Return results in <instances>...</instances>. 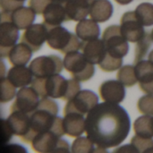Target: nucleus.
Returning <instances> with one entry per match:
<instances>
[{
	"mask_svg": "<svg viewBox=\"0 0 153 153\" xmlns=\"http://www.w3.org/2000/svg\"><path fill=\"white\" fill-rule=\"evenodd\" d=\"M53 2H56V3H60V4H64V3H66L68 0H52Z\"/></svg>",
	"mask_w": 153,
	"mask_h": 153,
	"instance_id": "de8ad7c7",
	"label": "nucleus"
},
{
	"mask_svg": "<svg viewBox=\"0 0 153 153\" xmlns=\"http://www.w3.org/2000/svg\"><path fill=\"white\" fill-rule=\"evenodd\" d=\"M143 153H153V147L150 148V149H148V150H146V151H145Z\"/></svg>",
	"mask_w": 153,
	"mask_h": 153,
	"instance_id": "09e8293b",
	"label": "nucleus"
},
{
	"mask_svg": "<svg viewBox=\"0 0 153 153\" xmlns=\"http://www.w3.org/2000/svg\"><path fill=\"white\" fill-rule=\"evenodd\" d=\"M39 96L31 87L21 88L15 96V100L11 106V112L20 111L26 114H31L38 107Z\"/></svg>",
	"mask_w": 153,
	"mask_h": 153,
	"instance_id": "9d476101",
	"label": "nucleus"
},
{
	"mask_svg": "<svg viewBox=\"0 0 153 153\" xmlns=\"http://www.w3.org/2000/svg\"><path fill=\"white\" fill-rule=\"evenodd\" d=\"M100 98L108 103L119 104L125 100L126 90L125 85L122 84L119 81L108 80L101 83L100 86Z\"/></svg>",
	"mask_w": 153,
	"mask_h": 153,
	"instance_id": "f8f14e48",
	"label": "nucleus"
},
{
	"mask_svg": "<svg viewBox=\"0 0 153 153\" xmlns=\"http://www.w3.org/2000/svg\"><path fill=\"white\" fill-rule=\"evenodd\" d=\"M98 102L99 98L92 91H80L72 100H68L64 108V114L79 113L84 116L99 104Z\"/></svg>",
	"mask_w": 153,
	"mask_h": 153,
	"instance_id": "6e6552de",
	"label": "nucleus"
},
{
	"mask_svg": "<svg viewBox=\"0 0 153 153\" xmlns=\"http://www.w3.org/2000/svg\"><path fill=\"white\" fill-rule=\"evenodd\" d=\"M135 13L143 26L153 25V4L151 3H142L136 9Z\"/></svg>",
	"mask_w": 153,
	"mask_h": 153,
	"instance_id": "cd10ccee",
	"label": "nucleus"
},
{
	"mask_svg": "<svg viewBox=\"0 0 153 153\" xmlns=\"http://www.w3.org/2000/svg\"><path fill=\"white\" fill-rule=\"evenodd\" d=\"M47 43L49 48L59 50L64 54L78 51L82 46L77 35L71 33L67 29L60 25L48 27Z\"/></svg>",
	"mask_w": 153,
	"mask_h": 153,
	"instance_id": "7ed1b4c3",
	"label": "nucleus"
},
{
	"mask_svg": "<svg viewBox=\"0 0 153 153\" xmlns=\"http://www.w3.org/2000/svg\"><path fill=\"white\" fill-rule=\"evenodd\" d=\"M102 41L106 51L115 57L123 58L128 53V41L123 36L118 25H110L106 28L103 32Z\"/></svg>",
	"mask_w": 153,
	"mask_h": 153,
	"instance_id": "39448f33",
	"label": "nucleus"
},
{
	"mask_svg": "<svg viewBox=\"0 0 153 153\" xmlns=\"http://www.w3.org/2000/svg\"><path fill=\"white\" fill-rule=\"evenodd\" d=\"M152 39L151 33H145V35L137 42L134 50V61L135 63L143 60L145 56L147 55L150 48L152 47Z\"/></svg>",
	"mask_w": 153,
	"mask_h": 153,
	"instance_id": "c85d7f7f",
	"label": "nucleus"
},
{
	"mask_svg": "<svg viewBox=\"0 0 153 153\" xmlns=\"http://www.w3.org/2000/svg\"><path fill=\"white\" fill-rule=\"evenodd\" d=\"M22 5L23 2H18L16 0H0V7L2 9V12L12 13Z\"/></svg>",
	"mask_w": 153,
	"mask_h": 153,
	"instance_id": "e433bc0d",
	"label": "nucleus"
},
{
	"mask_svg": "<svg viewBox=\"0 0 153 153\" xmlns=\"http://www.w3.org/2000/svg\"><path fill=\"white\" fill-rule=\"evenodd\" d=\"M48 27L45 23H35L28 27L23 32L21 40L31 48L33 52L39 50L48 39Z\"/></svg>",
	"mask_w": 153,
	"mask_h": 153,
	"instance_id": "9b49d317",
	"label": "nucleus"
},
{
	"mask_svg": "<svg viewBox=\"0 0 153 153\" xmlns=\"http://www.w3.org/2000/svg\"><path fill=\"white\" fill-rule=\"evenodd\" d=\"M44 23L48 27L58 26L64 22L69 21L65 6L60 3L51 2L48 4L43 12Z\"/></svg>",
	"mask_w": 153,
	"mask_h": 153,
	"instance_id": "4468645a",
	"label": "nucleus"
},
{
	"mask_svg": "<svg viewBox=\"0 0 153 153\" xmlns=\"http://www.w3.org/2000/svg\"><path fill=\"white\" fill-rule=\"evenodd\" d=\"M0 56L7 57L19 39V29L12 21V13L1 12L0 14Z\"/></svg>",
	"mask_w": 153,
	"mask_h": 153,
	"instance_id": "423d86ee",
	"label": "nucleus"
},
{
	"mask_svg": "<svg viewBox=\"0 0 153 153\" xmlns=\"http://www.w3.org/2000/svg\"><path fill=\"white\" fill-rule=\"evenodd\" d=\"M35 14L30 7L22 6L12 13V21L19 30H26L33 23Z\"/></svg>",
	"mask_w": 153,
	"mask_h": 153,
	"instance_id": "393cba45",
	"label": "nucleus"
},
{
	"mask_svg": "<svg viewBox=\"0 0 153 153\" xmlns=\"http://www.w3.org/2000/svg\"><path fill=\"white\" fill-rule=\"evenodd\" d=\"M122 58L115 57L106 51V54L99 64V67L104 72H114L117 69H120L122 67Z\"/></svg>",
	"mask_w": 153,
	"mask_h": 153,
	"instance_id": "c756f323",
	"label": "nucleus"
},
{
	"mask_svg": "<svg viewBox=\"0 0 153 153\" xmlns=\"http://www.w3.org/2000/svg\"><path fill=\"white\" fill-rule=\"evenodd\" d=\"M51 153H73L71 151L70 145L67 141L64 139H59L56 148Z\"/></svg>",
	"mask_w": 153,
	"mask_h": 153,
	"instance_id": "a19ab883",
	"label": "nucleus"
},
{
	"mask_svg": "<svg viewBox=\"0 0 153 153\" xmlns=\"http://www.w3.org/2000/svg\"><path fill=\"white\" fill-rule=\"evenodd\" d=\"M64 67V63L56 55L40 56L33 59L29 68L36 78H48L59 74Z\"/></svg>",
	"mask_w": 153,
	"mask_h": 153,
	"instance_id": "0eeeda50",
	"label": "nucleus"
},
{
	"mask_svg": "<svg viewBox=\"0 0 153 153\" xmlns=\"http://www.w3.org/2000/svg\"><path fill=\"white\" fill-rule=\"evenodd\" d=\"M68 84L69 79H65L60 74L46 78V91L48 97L52 99H64L67 92Z\"/></svg>",
	"mask_w": 153,
	"mask_h": 153,
	"instance_id": "f3484780",
	"label": "nucleus"
},
{
	"mask_svg": "<svg viewBox=\"0 0 153 153\" xmlns=\"http://www.w3.org/2000/svg\"><path fill=\"white\" fill-rule=\"evenodd\" d=\"M81 91V85H80V82L75 80L74 78L73 79H69V84H68V89H67V92L65 94V96L64 97V100H72L79 91Z\"/></svg>",
	"mask_w": 153,
	"mask_h": 153,
	"instance_id": "c9c22d12",
	"label": "nucleus"
},
{
	"mask_svg": "<svg viewBox=\"0 0 153 153\" xmlns=\"http://www.w3.org/2000/svg\"><path fill=\"white\" fill-rule=\"evenodd\" d=\"M63 63L65 69L73 75V78L79 82H87L94 75V65L89 62L84 55L78 51L67 53Z\"/></svg>",
	"mask_w": 153,
	"mask_h": 153,
	"instance_id": "20e7f679",
	"label": "nucleus"
},
{
	"mask_svg": "<svg viewBox=\"0 0 153 153\" xmlns=\"http://www.w3.org/2000/svg\"><path fill=\"white\" fill-rule=\"evenodd\" d=\"M112 153H140L133 144H125L117 148Z\"/></svg>",
	"mask_w": 153,
	"mask_h": 153,
	"instance_id": "79ce46f5",
	"label": "nucleus"
},
{
	"mask_svg": "<svg viewBox=\"0 0 153 153\" xmlns=\"http://www.w3.org/2000/svg\"><path fill=\"white\" fill-rule=\"evenodd\" d=\"M151 35H152V41H153V29H152V32H151Z\"/></svg>",
	"mask_w": 153,
	"mask_h": 153,
	"instance_id": "8fccbe9b",
	"label": "nucleus"
},
{
	"mask_svg": "<svg viewBox=\"0 0 153 153\" xmlns=\"http://www.w3.org/2000/svg\"><path fill=\"white\" fill-rule=\"evenodd\" d=\"M89 1H90V0H89Z\"/></svg>",
	"mask_w": 153,
	"mask_h": 153,
	"instance_id": "603ef678",
	"label": "nucleus"
},
{
	"mask_svg": "<svg viewBox=\"0 0 153 153\" xmlns=\"http://www.w3.org/2000/svg\"><path fill=\"white\" fill-rule=\"evenodd\" d=\"M131 144H133L140 153H143L146 150L153 147L152 138H144L139 135H134L131 139Z\"/></svg>",
	"mask_w": 153,
	"mask_h": 153,
	"instance_id": "72a5a7b5",
	"label": "nucleus"
},
{
	"mask_svg": "<svg viewBox=\"0 0 153 153\" xmlns=\"http://www.w3.org/2000/svg\"><path fill=\"white\" fill-rule=\"evenodd\" d=\"M149 61H151L153 64V50L149 54Z\"/></svg>",
	"mask_w": 153,
	"mask_h": 153,
	"instance_id": "49530a36",
	"label": "nucleus"
},
{
	"mask_svg": "<svg viewBox=\"0 0 153 153\" xmlns=\"http://www.w3.org/2000/svg\"><path fill=\"white\" fill-rule=\"evenodd\" d=\"M32 73L29 67L24 65H15L9 69L7 79L16 88H23L31 83Z\"/></svg>",
	"mask_w": 153,
	"mask_h": 153,
	"instance_id": "412c9836",
	"label": "nucleus"
},
{
	"mask_svg": "<svg viewBox=\"0 0 153 153\" xmlns=\"http://www.w3.org/2000/svg\"><path fill=\"white\" fill-rule=\"evenodd\" d=\"M92 153H108V152L105 148L97 147L96 149H94V151L92 152Z\"/></svg>",
	"mask_w": 153,
	"mask_h": 153,
	"instance_id": "37998d69",
	"label": "nucleus"
},
{
	"mask_svg": "<svg viewBox=\"0 0 153 153\" xmlns=\"http://www.w3.org/2000/svg\"><path fill=\"white\" fill-rule=\"evenodd\" d=\"M6 120L14 135L22 138L28 134L30 125V118L28 114L20 111H13L11 112Z\"/></svg>",
	"mask_w": 153,
	"mask_h": 153,
	"instance_id": "6ab92c4d",
	"label": "nucleus"
},
{
	"mask_svg": "<svg viewBox=\"0 0 153 153\" xmlns=\"http://www.w3.org/2000/svg\"><path fill=\"white\" fill-rule=\"evenodd\" d=\"M32 50L26 44L21 42L16 44L10 51L8 55L9 62L13 65H25L29 63L31 56Z\"/></svg>",
	"mask_w": 153,
	"mask_h": 153,
	"instance_id": "b1692460",
	"label": "nucleus"
},
{
	"mask_svg": "<svg viewBox=\"0 0 153 153\" xmlns=\"http://www.w3.org/2000/svg\"><path fill=\"white\" fill-rule=\"evenodd\" d=\"M16 1H18V2H24L25 0H16Z\"/></svg>",
	"mask_w": 153,
	"mask_h": 153,
	"instance_id": "3c124183",
	"label": "nucleus"
},
{
	"mask_svg": "<svg viewBox=\"0 0 153 153\" xmlns=\"http://www.w3.org/2000/svg\"><path fill=\"white\" fill-rule=\"evenodd\" d=\"M117 80L126 87H132L138 82L135 74V67L133 65H124L117 73Z\"/></svg>",
	"mask_w": 153,
	"mask_h": 153,
	"instance_id": "bb28decb",
	"label": "nucleus"
},
{
	"mask_svg": "<svg viewBox=\"0 0 153 153\" xmlns=\"http://www.w3.org/2000/svg\"><path fill=\"white\" fill-rule=\"evenodd\" d=\"M71 151L73 153H92L94 143L88 137H77L72 143Z\"/></svg>",
	"mask_w": 153,
	"mask_h": 153,
	"instance_id": "7c9ffc66",
	"label": "nucleus"
},
{
	"mask_svg": "<svg viewBox=\"0 0 153 153\" xmlns=\"http://www.w3.org/2000/svg\"><path fill=\"white\" fill-rule=\"evenodd\" d=\"M137 108L143 115L153 117V95L147 94L141 97L137 103Z\"/></svg>",
	"mask_w": 153,
	"mask_h": 153,
	"instance_id": "473e14b6",
	"label": "nucleus"
},
{
	"mask_svg": "<svg viewBox=\"0 0 153 153\" xmlns=\"http://www.w3.org/2000/svg\"><path fill=\"white\" fill-rule=\"evenodd\" d=\"M1 67H2V72H1V79H2V78H4V62H3V61H1Z\"/></svg>",
	"mask_w": 153,
	"mask_h": 153,
	"instance_id": "a18cd8bd",
	"label": "nucleus"
},
{
	"mask_svg": "<svg viewBox=\"0 0 153 153\" xmlns=\"http://www.w3.org/2000/svg\"><path fill=\"white\" fill-rule=\"evenodd\" d=\"M81 49L89 62L99 65L106 54V48L102 39H96L89 41H82Z\"/></svg>",
	"mask_w": 153,
	"mask_h": 153,
	"instance_id": "dca6fc26",
	"label": "nucleus"
},
{
	"mask_svg": "<svg viewBox=\"0 0 153 153\" xmlns=\"http://www.w3.org/2000/svg\"><path fill=\"white\" fill-rule=\"evenodd\" d=\"M65 134L70 137H80L85 132V118L79 113L65 114L63 118Z\"/></svg>",
	"mask_w": 153,
	"mask_h": 153,
	"instance_id": "2eb2a0df",
	"label": "nucleus"
},
{
	"mask_svg": "<svg viewBox=\"0 0 153 153\" xmlns=\"http://www.w3.org/2000/svg\"><path fill=\"white\" fill-rule=\"evenodd\" d=\"M121 32L129 42H138L144 35L143 25L138 19L135 12L129 11L123 14L120 25Z\"/></svg>",
	"mask_w": 153,
	"mask_h": 153,
	"instance_id": "1a4fd4ad",
	"label": "nucleus"
},
{
	"mask_svg": "<svg viewBox=\"0 0 153 153\" xmlns=\"http://www.w3.org/2000/svg\"><path fill=\"white\" fill-rule=\"evenodd\" d=\"M3 153H28L25 147L17 143L7 144L4 147Z\"/></svg>",
	"mask_w": 153,
	"mask_h": 153,
	"instance_id": "ea45409f",
	"label": "nucleus"
},
{
	"mask_svg": "<svg viewBox=\"0 0 153 153\" xmlns=\"http://www.w3.org/2000/svg\"><path fill=\"white\" fill-rule=\"evenodd\" d=\"M134 130L136 135L144 138L153 137V117L143 115L134 123Z\"/></svg>",
	"mask_w": 153,
	"mask_h": 153,
	"instance_id": "a878e982",
	"label": "nucleus"
},
{
	"mask_svg": "<svg viewBox=\"0 0 153 153\" xmlns=\"http://www.w3.org/2000/svg\"><path fill=\"white\" fill-rule=\"evenodd\" d=\"M117 3H118L119 4H123V5H125V4H130L133 0H115Z\"/></svg>",
	"mask_w": 153,
	"mask_h": 153,
	"instance_id": "c03bdc74",
	"label": "nucleus"
},
{
	"mask_svg": "<svg viewBox=\"0 0 153 153\" xmlns=\"http://www.w3.org/2000/svg\"><path fill=\"white\" fill-rule=\"evenodd\" d=\"M113 13V5L109 0H92L90 6V16L97 22H107Z\"/></svg>",
	"mask_w": 153,
	"mask_h": 153,
	"instance_id": "4be33fe9",
	"label": "nucleus"
},
{
	"mask_svg": "<svg viewBox=\"0 0 153 153\" xmlns=\"http://www.w3.org/2000/svg\"><path fill=\"white\" fill-rule=\"evenodd\" d=\"M51 2L52 0H30L29 6L33 10L36 14H41L43 13L48 4Z\"/></svg>",
	"mask_w": 153,
	"mask_h": 153,
	"instance_id": "4c0bfd02",
	"label": "nucleus"
},
{
	"mask_svg": "<svg viewBox=\"0 0 153 153\" xmlns=\"http://www.w3.org/2000/svg\"><path fill=\"white\" fill-rule=\"evenodd\" d=\"M57 103L48 98L41 99L37 108L30 114V130L26 135L21 139L27 143H31L32 140L39 134L51 131L58 114Z\"/></svg>",
	"mask_w": 153,
	"mask_h": 153,
	"instance_id": "f03ea898",
	"label": "nucleus"
},
{
	"mask_svg": "<svg viewBox=\"0 0 153 153\" xmlns=\"http://www.w3.org/2000/svg\"><path fill=\"white\" fill-rule=\"evenodd\" d=\"M65 4L69 20L80 22L90 14L91 3H89V0H68Z\"/></svg>",
	"mask_w": 153,
	"mask_h": 153,
	"instance_id": "aec40b11",
	"label": "nucleus"
},
{
	"mask_svg": "<svg viewBox=\"0 0 153 153\" xmlns=\"http://www.w3.org/2000/svg\"><path fill=\"white\" fill-rule=\"evenodd\" d=\"M59 137L51 131L38 134L31 142V148L37 153H51L56 148Z\"/></svg>",
	"mask_w": 153,
	"mask_h": 153,
	"instance_id": "a211bd4d",
	"label": "nucleus"
},
{
	"mask_svg": "<svg viewBox=\"0 0 153 153\" xmlns=\"http://www.w3.org/2000/svg\"><path fill=\"white\" fill-rule=\"evenodd\" d=\"M131 120L118 104L103 102L92 108L85 119L87 137L98 147L109 149L120 145L128 136Z\"/></svg>",
	"mask_w": 153,
	"mask_h": 153,
	"instance_id": "f257e3e1",
	"label": "nucleus"
},
{
	"mask_svg": "<svg viewBox=\"0 0 153 153\" xmlns=\"http://www.w3.org/2000/svg\"><path fill=\"white\" fill-rule=\"evenodd\" d=\"M1 128H2V138H3V143H7L11 140V138H12V136H13V131H12L10 126L8 125L7 120L2 119V122H1Z\"/></svg>",
	"mask_w": 153,
	"mask_h": 153,
	"instance_id": "58836bf2",
	"label": "nucleus"
},
{
	"mask_svg": "<svg viewBox=\"0 0 153 153\" xmlns=\"http://www.w3.org/2000/svg\"><path fill=\"white\" fill-rule=\"evenodd\" d=\"M15 88L16 87L13 85L7 78H2L0 82V101L6 103L12 100L14 96H16Z\"/></svg>",
	"mask_w": 153,
	"mask_h": 153,
	"instance_id": "2f4dec72",
	"label": "nucleus"
},
{
	"mask_svg": "<svg viewBox=\"0 0 153 153\" xmlns=\"http://www.w3.org/2000/svg\"><path fill=\"white\" fill-rule=\"evenodd\" d=\"M31 88H33L39 94V98H48L46 91V78H34L31 82Z\"/></svg>",
	"mask_w": 153,
	"mask_h": 153,
	"instance_id": "f704fd0d",
	"label": "nucleus"
},
{
	"mask_svg": "<svg viewBox=\"0 0 153 153\" xmlns=\"http://www.w3.org/2000/svg\"><path fill=\"white\" fill-rule=\"evenodd\" d=\"M134 67L141 90L153 95V64L149 60H141Z\"/></svg>",
	"mask_w": 153,
	"mask_h": 153,
	"instance_id": "ddd939ff",
	"label": "nucleus"
},
{
	"mask_svg": "<svg viewBox=\"0 0 153 153\" xmlns=\"http://www.w3.org/2000/svg\"><path fill=\"white\" fill-rule=\"evenodd\" d=\"M75 32L80 39L89 41L98 39L100 34V30L97 22L92 19H83L77 23Z\"/></svg>",
	"mask_w": 153,
	"mask_h": 153,
	"instance_id": "5701e85b",
	"label": "nucleus"
}]
</instances>
